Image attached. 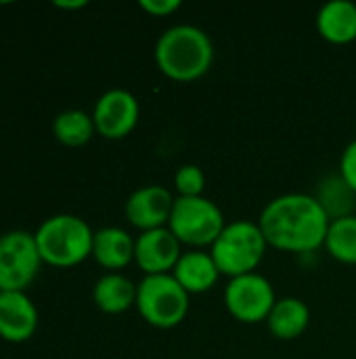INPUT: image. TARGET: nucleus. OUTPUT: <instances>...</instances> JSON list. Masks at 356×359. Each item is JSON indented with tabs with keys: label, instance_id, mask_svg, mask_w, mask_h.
I'll return each instance as SVG.
<instances>
[{
	"label": "nucleus",
	"instance_id": "23",
	"mask_svg": "<svg viewBox=\"0 0 356 359\" xmlns=\"http://www.w3.org/2000/svg\"><path fill=\"white\" fill-rule=\"evenodd\" d=\"M138 6L153 17H170L180 8V0H141Z\"/></svg>",
	"mask_w": 356,
	"mask_h": 359
},
{
	"label": "nucleus",
	"instance_id": "4",
	"mask_svg": "<svg viewBox=\"0 0 356 359\" xmlns=\"http://www.w3.org/2000/svg\"><path fill=\"white\" fill-rule=\"evenodd\" d=\"M269 244L258 223L235 221L222 229L218 240L212 244V259L220 273L233 278L254 273L260 265Z\"/></svg>",
	"mask_w": 356,
	"mask_h": 359
},
{
	"label": "nucleus",
	"instance_id": "15",
	"mask_svg": "<svg viewBox=\"0 0 356 359\" xmlns=\"http://www.w3.org/2000/svg\"><path fill=\"white\" fill-rule=\"evenodd\" d=\"M317 29L329 44H350L356 40V4L334 0L317 13Z\"/></svg>",
	"mask_w": 356,
	"mask_h": 359
},
{
	"label": "nucleus",
	"instance_id": "22",
	"mask_svg": "<svg viewBox=\"0 0 356 359\" xmlns=\"http://www.w3.org/2000/svg\"><path fill=\"white\" fill-rule=\"evenodd\" d=\"M340 175H342V179L350 185V189L356 194V139L353 143H348V147L342 154Z\"/></svg>",
	"mask_w": 356,
	"mask_h": 359
},
{
	"label": "nucleus",
	"instance_id": "5",
	"mask_svg": "<svg viewBox=\"0 0 356 359\" xmlns=\"http://www.w3.org/2000/svg\"><path fill=\"white\" fill-rule=\"evenodd\" d=\"M189 292L174 280L172 273L145 276L136 286V309L141 318L159 330L183 324L189 313Z\"/></svg>",
	"mask_w": 356,
	"mask_h": 359
},
{
	"label": "nucleus",
	"instance_id": "19",
	"mask_svg": "<svg viewBox=\"0 0 356 359\" xmlns=\"http://www.w3.org/2000/svg\"><path fill=\"white\" fill-rule=\"evenodd\" d=\"M94 120L92 114H86L82 109H65L57 114L52 120V135L59 143L67 147H82L94 137Z\"/></svg>",
	"mask_w": 356,
	"mask_h": 359
},
{
	"label": "nucleus",
	"instance_id": "24",
	"mask_svg": "<svg viewBox=\"0 0 356 359\" xmlns=\"http://www.w3.org/2000/svg\"><path fill=\"white\" fill-rule=\"evenodd\" d=\"M86 4H88L86 0H69V2H65V0H55V6H57V8H67V11L84 8Z\"/></svg>",
	"mask_w": 356,
	"mask_h": 359
},
{
	"label": "nucleus",
	"instance_id": "10",
	"mask_svg": "<svg viewBox=\"0 0 356 359\" xmlns=\"http://www.w3.org/2000/svg\"><path fill=\"white\" fill-rule=\"evenodd\" d=\"M180 246L183 244L168 227L143 231L134 240V263L145 276L170 273L183 257Z\"/></svg>",
	"mask_w": 356,
	"mask_h": 359
},
{
	"label": "nucleus",
	"instance_id": "16",
	"mask_svg": "<svg viewBox=\"0 0 356 359\" xmlns=\"http://www.w3.org/2000/svg\"><path fill=\"white\" fill-rule=\"evenodd\" d=\"M94 305L109 316H120L136 305V286L122 273H105L92 288Z\"/></svg>",
	"mask_w": 356,
	"mask_h": 359
},
{
	"label": "nucleus",
	"instance_id": "12",
	"mask_svg": "<svg viewBox=\"0 0 356 359\" xmlns=\"http://www.w3.org/2000/svg\"><path fill=\"white\" fill-rule=\"evenodd\" d=\"M38 330V309L27 292L2 290L0 292V341L21 345L27 343Z\"/></svg>",
	"mask_w": 356,
	"mask_h": 359
},
{
	"label": "nucleus",
	"instance_id": "3",
	"mask_svg": "<svg viewBox=\"0 0 356 359\" xmlns=\"http://www.w3.org/2000/svg\"><path fill=\"white\" fill-rule=\"evenodd\" d=\"M42 263L59 269L76 267L92 257L94 231L76 215L48 217L34 231Z\"/></svg>",
	"mask_w": 356,
	"mask_h": 359
},
{
	"label": "nucleus",
	"instance_id": "17",
	"mask_svg": "<svg viewBox=\"0 0 356 359\" xmlns=\"http://www.w3.org/2000/svg\"><path fill=\"white\" fill-rule=\"evenodd\" d=\"M308 324H311V311L306 303L296 297L277 301L266 320L271 334L279 341H296L306 332Z\"/></svg>",
	"mask_w": 356,
	"mask_h": 359
},
{
	"label": "nucleus",
	"instance_id": "1",
	"mask_svg": "<svg viewBox=\"0 0 356 359\" xmlns=\"http://www.w3.org/2000/svg\"><path fill=\"white\" fill-rule=\"evenodd\" d=\"M329 223L317 198L306 194H285L271 200L258 221L269 246L294 255L325 246Z\"/></svg>",
	"mask_w": 356,
	"mask_h": 359
},
{
	"label": "nucleus",
	"instance_id": "6",
	"mask_svg": "<svg viewBox=\"0 0 356 359\" xmlns=\"http://www.w3.org/2000/svg\"><path fill=\"white\" fill-rule=\"evenodd\" d=\"M227 227L222 210L208 198H178L172 208L168 229L191 248L212 246Z\"/></svg>",
	"mask_w": 356,
	"mask_h": 359
},
{
	"label": "nucleus",
	"instance_id": "14",
	"mask_svg": "<svg viewBox=\"0 0 356 359\" xmlns=\"http://www.w3.org/2000/svg\"><path fill=\"white\" fill-rule=\"evenodd\" d=\"M172 276L189 294H201L216 286L220 271L212 255L201 250H191V252H183Z\"/></svg>",
	"mask_w": 356,
	"mask_h": 359
},
{
	"label": "nucleus",
	"instance_id": "11",
	"mask_svg": "<svg viewBox=\"0 0 356 359\" xmlns=\"http://www.w3.org/2000/svg\"><path fill=\"white\" fill-rule=\"evenodd\" d=\"M174 196L164 185H145L130 194L126 202V217L132 227L143 231L162 229L168 227L172 208H174Z\"/></svg>",
	"mask_w": 356,
	"mask_h": 359
},
{
	"label": "nucleus",
	"instance_id": "18",
	"mask_svg": "<svg viewBox=\"0 0 356 359\" xmlns=\"http://www.w3.org/2000/svg\"><path fill=\"white\" fill-rule=\"evenodd\" d=\"M317 202L329 217V221L353 217L356 208V194L350 185L342 179V175H329L319 183L317 189Z\"/></svg>",
	"mask_w": 356,
	"mask_h": 359
},
{
	"label": "nucleus",
	"instance_id": "2",
	"mask_svg": "<svg viewBox=\"0 0 356 359\" xmlns=\"http://www.w3.org/2000/svg\"><path fill=\"white\" fill-rule=\"evenodd\" d=\"M159 72L174 82H193L206 76L214 63V44L197 25H172L155 44Z\"/></svg>",
	"mask_w": 356,
	"mask_h": 359
},
{
	"label": "nucleus",
	"instance_id": "21",
	"mask_svg": "<svg viewBox=\"0 0 356 359\" xmlns=\"http://www.w3.org/2000/svg\"><path fill=\"white\" fill-rule=\"evenodd\" d=\"M174 185L180 194V198H199L204 196L206 187V175L195 164H185L174 175Z\"/></svg>",
	"mask_w": 356,
	"mask_h": 359
},
{
	"label": "nucleus",
	"instance_id": "7",
	"mask_svg": "<svg viewBox=\"0 0 356 359\" xmlns=\"http://www.w3.org/2000/svg\"><path fill=\"white\" fill-rule=\"evenodd\" d=\"M42 265V257L36 246L34 233L25 229H13L0 236V288L21 290L36 280Z\"/></svg>",
	"mask_w": 356,
	"mask_h": 359
},
{
	"label": "nucleus",
	"instance_id": "25",
	"mask_svg": "<svg viewBox=\"0 0 356 359\" xmlns=\"http://www.w3.org/2000/svg\"><path fill=\"white\" fill-rule=\"evenodd\" d=\"M0 292H2V288H0Z\"/></svg>",
	"mask_w": 356,
	"mask_h": 359
},
{
	"label": "nucleus",
	"instance_id": "20",
	"mask_svg": "<svg viewBox=\"0 0 356 359\" xmlns=\"http://www.w3.org/2000/svg\"><path fill=\"white\" fill-rule=\"evenodd\" d=\"M325 248L336 261L356 265V215L329 223Z\"/></svg>",
	"mask_w": 356,
	"mask_h": 359
},
{
	"label": "nucleus",
	"instance_id": "13",
	"mask_svg": "<svg viewBox=\"0 0 356 359\" xmlns=\"http://www.w3.org/2000/svg\"><path fill=\"white\" fill-rule=\"evenodd\" d=\"M92 257L107 273H120L134 261V240L120 227H103L94 231Z\"/></svg>",
	"mask_w": 356,
	"mask_h": 359
},
{
	"label": "nucleus",
	"instance_id": "8",
	"mask_svg": "<svg viewBox=\"0 0 356 359\" xmlns=\"http://www.w3.org/2000/svg\"><path fill=\"white\" fill-rule=\"evenodd\" d=\"M275 303L277 299L271 282L256 271L233 278L225 290V305L229 313L241 324L266 322Z\"/></svg>",
	"mask_w": 356,
	"mask_h": 359
},
{
	"label": "nucleus",
	"instance_id": "9",
	"mask_svg": "<svg viewBox=\"0 0 356 359\" xmlns=\"http://www.w3.org/2000/svg\"><path fill=\"white\" fill-rule=\"evenodd\" d=\"M138 101L130 90L111 88L103 93L92 109L94 128L103 139L120 141L128 137L138 124Z\"/></svg>",
	"mask_w": 356,
	"mask_h": 359
}]
</instances>
